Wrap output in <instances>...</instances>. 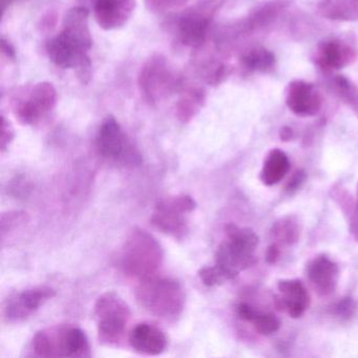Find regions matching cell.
<instances>
[{"label": "cell", "mask_w": 358, "mask_h": 358, "mask_svg": "<svg viewBox=\"0 0 358 358\" xmlns=\"http://www.w3.org/2000/svg\"><path fill=\"white\" fill-rule=\"evenodd\" d=\"M272 234L276 240L287 244H292L299 238V227L297 224L291 219L280 220L272 228Z\"/></svg>", "instance_id": "cell-24"}, {"label": "cell", "mask_w": 358, "mask_h": 358, "mask_svg": "<svg viewBox=\"0 0 358 358\" xmlns=\"http://www.w3.org/2000/svg\"><path fill=\"white\" fill-rule=\"evenodd\" d=\"M287 106L299 116H314L320 112L322 100L313 85L294 81L289 85Z\"/></svg>", "instance_id": "cell-15"}, {"label": "cell", "mask_w": 358, "mask_h": 358, "mask_svg": "<svg viewBox=\"0 0 358 358\" xmlns=\"http://www.w3.org/2000/svg\"><path fill=\"white\" fill-rule=\"evenodd\" d=\"M278 257H280V249L276 245H271L268 248L266 259H267L268 263L274 264L278 261Z\"/></svg>", "instance_id": "cell-31"}, {"label": "cell", "mask_w": 358, "mask_h": 358, "mask_svg": "<svg viewBox=\"0 0 358 358\" xmlns=\"http://www.w3.org/2000/svg\"><path fill=\"white\" fill-rule=\"evenodd\" d=\"M165 253L162 245L146 230L135 228L127 236L121 253L123 273L142 280L156 275L162 267Z\"/></svg>", "instance_id": "cell-3"}, {"label": "cell", "mask_w": 358, "mask_h": 358, "mask_svg": "<svg viewBox=\"0 0 358 358\" xmlns=\"http://www.w3.org/2000/svg\"><path fill=\"white\" fill-rule=\"evenodd\" d=\"M243 64L249 70L265 71L269 70L274 64V56L265 49H255L247 53L242 58Z\"/></svg>", "instance_id": "cell-22"}, {"label": "cell", "mask_w": 358, "mask_h": 358, "mask_svg": "<svg viewBox=\"0 0 358 358\" xmlns=\"http://www.w3.org/2000/svg\"><path fill=\"white\" fill-rule=\"evenodd\" d=\"M89 20L87 8H72L64 15L62 30L47 43L50 60L58 68L74 70L83 85H89L92 79L90 51L93 37Z\"/></svg>", "instance_id": "cell-1"}, {"label": "cell", "mask_w": 358, "mask_h": 358, "mask_svg": "<svg viewBox=\"0 0 358 358\" xmlns=\"http://www.w3.org/2000/svg\"><path fill=\"white\" fill-rule=\"evenodd\" d=\"M57 100V91L51 83H35L14 96V116L22 125L38 124L53 112Z\"/></svg>", "instance_id": "cell-8"}, {"label": "cell", "mask_w": 358, "mask_h": 358, "mask_svg": "<svg viewBox=\"0 0 358 358\" xmlns=\"http://www.w3.org/2000/svg\"><path fill=\"white\" fill-rule=\"evenodd\" d=\"M198 275L201 282L207 287L219 286V285L226 282L223 274L219 271V269L215 265L201 268L199 270Z\"/></svg>", "instance_id": "cell-27"}, {"label": "cell", "mask_w": 358, "mask_h": 358, "mask_svg": "<svg viewBox=\"0 0 358 358\" xmlns=\"http://www.w3.org/2000/svg\"><path fill=\"white\" fill-rule=\"evenodd\" d=\"M11 1H14V0H1V7H3V11H5L6 6L11 3Z\"/></svg>", "instance_id": "cell-34"}, {"label": "cell", "mask_w": 358, "mask_h": 358, "mask_svg": "<svg viewBox=\"0 0 358 358\" xmlns=\"http://www.w3.org/2000/svg\"><path fill=\"white\" fill-rule=\"evenodd\" d=\"M280 295L275 303L278 309L288 312L293 318L301 317L310 305L309 293L297 280H282L278 285Z\"/></svg>", "instance_id": "cell-14"}, {"label": "cell", "mask_w": 358, "mask_h": 358, "mask_svg": "<svg viewBox=\"0 0 358 358\" xmlns=\"http://www.w3.org/2000/svg\"><path fill=\"white\" fill-rule=\"evenodd\" d=\"M136 297L146 312L166 322H176L185 308L183 286L175 278L167 276L156 274L140 280Z\"/></svg>", "instance_id": "cell-2"}, {"label": "cell", "mask_w": 358, "mask_h": 358, "mask_svg": "<svg viewBox=\"0 0 358 358\" xmlns=\"http://www.w3.org/2000/svg\"><path fill=\"white\" fill-rule=\"evenodd\" d=\"M206 102V94L200 87H188L176 103V117L180 122L188 124L202 110Z\"/></svg>", "instance_id": "cell-18"}, {"label": "cell", "mask_w": 358, "mask_h": 358, "mask_svg": "<svg viewBox=\"0 0 358 358\" xmlns=\"http://www.w3.org/2000/svg\"><path fill=\"white\" fill-rule=\"evenodd\" d=\"M131 349L140 355H160L167 348L165 333L150 322H140L131 329L129 335Z\"/></svg>", "instance_id": "cell-13"}, {"label": "cell", "mask_w": 358, "mask_h": 358, "mask_svg": "<svg viewBox=\"0 0 358 358\" xmlns=\"http://www.w3.org/2000/svg\"><path fill=\"white\" fill-rule=\"evenodd\" d=\"M136 5V0H94V17L103 30H119L129 22Z\"/></svg>", "instance_id": "cell-12"}, {"label": "cell", "mask_w": 358, "mask_h": 358, "mask_svg": "<svg viewBox=\"0 0 358 358\" xmlns=\"http://www.w3.org/2000/svg\"><path fill=\"white\" fill-rule=\"evenodd\" d=\"M292 136L293 131L290 127H284V129L280 131V138H282V140H284V141H288V140L292 138Z\"/></svg>", "instance_id": "cell-33"}, {"label": "cell", "mask_w": 358, "mask_h": 358, "mask_svg": "<svg viewBox=\"0 0 358 358\" xmlns=\"http://www.w3.org/2000/svg\"><path fill=\"white\" fill-rule=\"evenodd\" d=\"M226 238L215 252V267L226 280H234L240 272L255 265V251L259 245L257 234L234 224L225 226Z\"/></svg>", "instance_id": "cell-4"}, {"label": "cell", "mask_w": 358, "mask_h": 358, "mask_svg": "<svg viewBox=\"0 0 358 358\" xmlns=\"http://www.w3.org/2000/svg\"><path fill=\"white\" fill-rule=\"evenodd\" d=\"M305 178L306 176L303 171H297V173H295V175L293 176L292 179L289 181L288 187H287L288 192H294V190H296L297 188H299V186L303 183V181H305Z\"/></svg>", "instance_id": "cell-30"}, {"label": "cell", "mask_w": 358, "mask_h": 358, "mask_svg": "<svg viewBox=\"0 0 358 358\" xmlns=\"http://www.w3.org/2000/svg\"><path fill=\"white\" fill-rule=\"evenodd\" d=\"M14 138H15V131H14L13 127H12L11 122L7 120L5 117H1V138H0V150L1 152L5 154L9 146L11 145L13 142Z\"/></svg>", "instance_id": "cell-28"}, {"label": "cell", "mask_w": 358, "mask_h": 358, "mask_svg": "<svg viewBox=\"0 0 358 358\" xmlns=\"http://www.w3.org/2000/svg\"><path fill=\"white\" fill-rule=\"evenodd\" d=\"M351 231L355 236L356 240H358V204L356 206L355 213H354L353 219L351 222Z\"/></svg>", "instance_id": "cell-32"}, {"label": "cell", "mask_w": 358, "mask_h": 358, "mask_svg": "<svg viewBox=\"0 0 358 358\" xmlns=\"http://www.w3.org/2000/svg\"><path fill=\"white\" fill-rule=\"evenodd\" d=\"M91 356L87 334L77 327H66L64 334V357L85 358Z\"/></svg>", "instance_id": "cell-21"}, {"label": "cell", "mask_w": 358, "mask_h": 358, "mask_svg": "<svg viewBox=\"0 0 358 358\" xmlns=\"http://www.w3.org/2000/svg\"><path fill=\"white\" fill-rule=\"evenodd\" d=\"M188 3L189 0H146L148 7L158 13L183 9Z\"/></svg>", "instance_id": "cell-26"}, {"label": "cell", "mask_w": 358, "mask_h": 358, "mask_svg": "<svg viewBox=\"0 0 358 358\" xmlns=\"http://www.w3.org/2000/svg\"><path fill=\"white\" fill-rule=\"evenodd\" d=\"M64 326L38 331L33 337L32 349L38 357H62Z\"/></svg>", "instance_id": "cell-17"}, {"label": "cell", "mask_w": 358, "mask_h": 358, "mask_svg": "<svg viewBox=\"0 0 358 358\" xmlns=\"http://www.w3.org/2000/svg\"><path fill=\"white\" fill-rule=\"evenodd\" d=\"M0 45H1V52H3V55H5L8 59L13 60L14 62L16 58L15 48H14L13 45H12V43H10L9 41H7L5 37L1 38V43H0Z\"/></svg>", "instance_id": "cell-29"}, {"label": "cell", "mask_w": 358, "mask_h": 358, "mask_svg": "<svg viewBox=\"0 0 358 358\" xmlns=\"http://www.w3.org/2000/svg\"><path fill=\"white\" fill-rule=\"evenodd\" d=\"M98 341L106 347H119L124 341L131 317V309L124 299L114 291L98 297L95 303Z\"/></svg>", "instance_id": "cell-5"}, {"label": "cell", "mask_w": 358, "mask_h": 358, "mask_svg": "<svg viewBox=\"0 0 358 358\" xmlns=\"http://www.w3.org/2000/svg\"><path fill=\"white\" fill-rule=\"evenodd\" d=\"M351 59V51L338 41L324 43L320 52L318 64L324 70H338Z\"/></svg>", "instance_id": "cell-20"}, {"label": "cell", "mask_w": 358, "mask_h": 358, "mask_svg": "<svg viewBox=\"0 0 358 358\" xmlns=\"http://www.w3.org/2000/svg\"><path fill=\"white\" fill-rule=\"evenodd\" d=\"M196 208V201L188 194L163 198L155 205L150 223L162 234L176 241H183L189 231L188 215Z\"/></svg>", "instance_id": "cell-7"}, {"label": "cell", "mask_w": 358, "mask_h": 358, "mask_svg": "<svg viewBox=\"0 0 358 358\" xmlns=\"http://www.w3.org/2000/svg\"><path fill=\"white\" fill-rule=\"evenodd\" d=\"M138 87L142 98L156 106L183 89V80L162 55L150 57L140 70Z\"/></svg>", "instance_id": "cell-6"}, {"label": "cell", "mask_w": 358, "mask_h": 358, "mask_svg": "<svg viewBox=\"0 0 358 358\" xmlns=\"http://www.w3.org/2000/svg\"><path fill=\"white\" fill-rule=\"evenodd\" d=\"M28 215L24 211H9L1 215V236H5L7 232L11 231L14 228L20 227L26 223Z\"/></svg>", "instance_id": "cell-25"}, {"label": "cell", "mask_w": 358, "mask_h": 358, "mask_svg": "<svg viewBox=\"0 0 358 358\" xmlns=\"http://www.w3.org/2000/svg\"><path fill=\"white\" fill-rule=\"evenodd\" d=\"M217 0H203L192 9L185 10L177 20L178 41L192 49L202 47L208 36Z\"/></svg>", "instance_id": "cell-10"}, {"label": "cell", "mask_w": 358, "mask_h": 358, "mask_svg": "<svg viewBox=\"0 0 358 358\" xmlns=\"http://www.w3.org/2000/svg\"><path fill=\"white\" fill-rule=\"evenodd\" d=\"M98 152L106 160L122 165L141 164L142 157L114 116H108L98 129Z\"/></svg>", "instance_id": "cell-9"}, {"label": "cell", "mask_w": 358, "mask_h": 358, "mask_svg": "<svg viewBox=\"0 0 358 358\" xmlns=\"http://www.w3.org/2000/svg\"><path fill=\"white\" fill-rule=\"evenodd\" d=\"M290 169L288 156L280 150H273L264 163L261 180L265 185L272 186L284 179Z\"/></svg>", "instance_id": "cell-19"}, {"label": "cell", "mask_w": 358, "mask_h": 358, "mask_svg": "<svg viewBox=\"0 0 358 358\" xmlns=\"http://www.w3.org/2000/svg\"><path fill=\"white\" fill-rule=\"evenodd\" d=\"M308 278L312 286L320 295H329L334 292L338 282V266L322 255L310 262L307 267Z\"/></svg>", "instance_id": "cell-16"}, {"label": "cell", "mask_w": 358, "mask_h": 358, "mask_svg": "<svg viewBox=\"0 0 358 358\" xmlns=\"http://www.w3.org/2000/svg\"><path fill=\"white\" fill-rule=\"evenodd\" d=\"M55 296L56 291L49 286L33 287L16 293L3 303V318L11 324L24 322Z\"/></svg>", "instance_id": "cell-11"}, {"label": "cell", "mask_w": 358, "mask_h": 358, "mask_svg": "<svg viewBox=\"0 0 358 358\" xmlns=\"http://www.w3.org/2000/svg\"><path fill=\"white\" fill-rule=\"evenodd\" d=\"M248 322H251L255 330L262 335H270L272 333H275L280 327V320L274 314L264 313L257 309H253Z\"/></svg>", "instance_id": "cell-23"}]
</instances>
